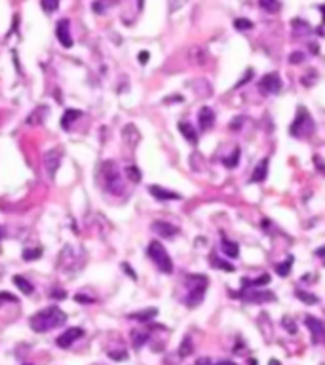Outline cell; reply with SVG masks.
I'll return each instance as SVG.
<instances>
[{
    "label": "cell",
    "mask_w": 325,
    "mask_h": 365,
    "mask_svg": "<svg viewBox=\"0 0 325 365\" xmlns=\"http://www.w3.org/2000/svg\"><path fill=\"white\" fill-rule=\"evenodd\" d=\"M48 112H50V108L46 107V105H44V107H36L33 112L27 116V124H31V126L40 124V122H44V118L48 116Z\"/></svg>",
    "instance_id": "cell-17"
},
{
    "label": "cell",
    "mask_w": 325,
    "mask_h": 365,
    "mask_svg": "<svg viewBox=\"0 0 325 365\" xmlns=\"http://www.w3.org/2000/svg\"><path fill=\"white\" fill-rule=\"evenodd\" d=\"M316 253H318V255H325V247H322V249H318Z\"/></svg>",
    "instance_id": "cell-40"
},
{
    "label": "cell",
    "mask_w": 325,
    "mask_h": 365,
    "mask_svg": "<svg viewBox=\"0 0 325 365\" xmlns=\"http://www.w3.org/2000/svg\"><path fill=\"white\" fill-rule=\"evenodd\" d=\"M69 29H71L69 19H61L55 25V36H57V40H59V44L63 48H71L73 46V38H71V31Z\"/></svg>",
    "instance_id": "cell-11"
},
{
    "label": "cell",
    "mask_w": 325,
    "mask_h": 365,
    "mask_svg": "<svg viewBox=\"0 0 325 365\" xmlns=\"http://www.w3.org/2000/svg\"><path fill=\"white\" fill-rule=\"evenodd\" d=\"M303 59H304V55L301 54V52H295V54H291V57H289V61H291L293 65L303 63Z\"/></svg>",
    "instance_id": "cell-32"
},
{
    "label": "cell",
    "mask_w": 325,
    "mask_h": 365,
    "mask_svg": "<svg viewBox=\"0 0 325 365\" xmlns=\"http://www.w3.org/2000/svg\"><path fill=\"white\" fill-rule=\"evenodd\" d=\"M244 116H238V118H234L232 122H230V129H240L242 128V124H244Z\"/></svg>",
    "instance_id": "cell-33"
},
{
    "label": "cell",
    "mask_w": 325,
    "mask_h": 365,
    "mask_svg": "<svg viewBox=\"0 0 325 365\" xmlns=\"http://www.w3.org/2000/svg\"><path fill=\"white\" fill-rule=\"evenodd\" d=\"M152 230L162 238H173V236H177V232H179V228H175L171 223H165V221H156V223H152Z\"/></svg>",
    "instance_id": "cell-13"
},
{
    "label": "cell",
    "mask_w": 325,
    "mask_h": 365,
    "mask_svg": "<svg viewBox=\"0 0 325 365\" xmlns=\"http://www.w3.org/2000/svg\"><path fill=\"white\" fill-rule=\"evenodd\" d=\"M304 323H306V327L310 329V333H312V341L316 344L325 341V323L322 320H318L314 316H306L304 318Z\"/></svg>",
    "instance_id": "cell-8"
},
{
    "label": "cell",
    "mask_w": 325,
    "mask_h": 365,
    "mask_svg": "<svg viewBox=\"0 0 325 365\" xmlns=\"http://www.w3.org/2000/svg\"><path fill=\"white\" fill-rule=\"evenodd\" d=\"M156 314H158L156 308H149V310H145V312H135V314H131L130 318L131 320H137V322H149V320H152Z\"/></svg>",
    "instance_id": "cell-21"
},
{
    "label": "cell",
    "mask_w": 325,
    "mask_h": 365,
    "mask_svg": "<svg viewBox=\"0 0 325 365\" xmlns=\"http://www.w3.org/2000/svg\"><path fill=\"white\" fill-rule=\"evenodd\" d=\"M147 255L151 257V261L158 267L160 272L163 274H171L173 272V263H171V257L169 253L165 251V247L158 242V240H152L149 247H147Z\"/></svg>",
    "instance_id": "cell-2"
},
{
    "label": "cell",
    "mask_w": 325,
    "mask_h": 365,
    "mask_svg": "<svg viewBox=\"0 0 325 365\" xmlns=\"http://www.w3.org/2000/svg\"><path fill=\"white\" fill-rule=\"evenodd\" d=\"M270 365H280V362L278 360H270Z\"/></svg>",
    "instance_id": "cell-41"
},
{
    "label": "cell",
    "mask_w": 325,
    "mask_h": 365,
    "mask_svg": "<svg viewBox=\"0 0 325 365\" xmlns=\"http://www.w3.org/2000/svg\"><path fill=\"white\" fill-rule=\"evenodd\" d=\"M103 2H105V0H103ZM108 2H116V0H108Z\"/></svg>",
    "instance_id": "cell-44"
},
{
    "label": "cell",
    "mask_w": 325,
    "mask_h": 365,
    "mask_svg": "<svg viewBox=\"0 0 325 365\" xmlns=\"http://www.w3.org/2000/svg\"><path fill=\"white\" fill-rule=\"evenodd\" d=\"M260 8H264L266 11H270V13H276V11L280 10L282 6H280V0H259Z\"/></svg>",
    "instance_id": "cell-24"
},
{
    "label": "cell",
    "mask_w": 325,
    "mask_h": 365,
    "mask_svg": "<svg viewBox=\"0 0 325 365\" xmlns=\"http://www.w3.org/2000/svg\"><path fill=\"white\" fill-rule=\"evenodd\" d=\"M80 110H75V108H69V110H65V114H63V118H61V128L63 129H71V126H73V122H75L76 118H80Z\"/></svg>",
    "instance_id": "cell-19"
},
{
    "label": "cell",
    "mask_w": 325,
    "mask_h": 365,
    "mask_svg": "<svg viewBox=\"0 0 325 365\" xmlns=\"http://www.w3.org/2000/svg\"><path fill=\"white\" fill-rule=\"evenodd\" d=\"M57 6H59V0H42V8L48 13H52V11L57 10Z\"/></svg>",
    "instance_id": "cell-30"
},
{
    "label": "cell",
    "mask_w": 325,
    "mask_h": 365,
    "mask_svg": "<svg viewBox=\"0 0 325 365\" xmlns=\"http://www.w3.org/2000/svg\"><path fill=\"white\" fill-rule=\"evenodd\" d=\"M209 364V360H198V364L196 365H207Z\"/></svg>",
    "instance_id": "cell-39"
},
{
    "label": "cell",
    "mask_w": 325,
    "mask_h": 365,
    "mask_svg": "<svg viewBox=\"0 0 325 365\" xmlns=\"http://www.w3.org/2000/svg\"><path fill=\"white\" fill-rule=\"evenodd\" d=\"M179 131L183 133V137L188 141V143L198 145V133H196L194 126H192L190 122H179Z\"/></svg>",
    "instance_id": "cell-15"
},
{
    "label": "cell",
    "mask_w": 325,
    "mask_h": 365,
    "mask_svg": "<svg viewBox=\"0 0 325 365\" xmlns=\"http://www.w3.org/2000/svg\"><path fill=\"white\" fill-rule=\"evenodd\" d=\"M101 168H103V177H105V188L108 192L116 194V196L124 192V182H122V177H120L116 164L112 160H107Z\"/></svg>",
    "instance_id": "cell-3"
},
{
    "label": "cell",
    "mask_w": 325,
    "mask_h": 365,
    "mask_svg": "<svg viewBox=\"0 0 325 365\" xmlns=\"http://www.w3.org/2000/svg\"><path fill=\"white\" fill-rule=\"evenodd\" d=\"M238 162H240V149L236 147L234 151L230 152V156H227V158L223 160V164H225L227 168H230V170H232V168H236V166H238Z\"/></svg>",
    "instance_id": "cell-23"
},
{
    "label": "cell",
    "mask_w": 325,
    "mask_h": 365,
    "mask_svg": "<svg viewBox=\"0 0 325 365\" xmlns=\"http://www.w3.org/2000/svg\"><path fill=\"white\" fill-rule=\"evenodd\" d=\"M4 236V228H2V226H0V238Z\"/></svg>",
    "instance_id": "cell-42"
},
{
    "label": "cell",
    "mask_w": 325,
    "mask_h": 365,
    "mask_svg": "<svg viewBox=\"0 0 325 365\" xmlns=\"http://www.w3.org/2000/svg\"><path fill=\"white\" fill-rule=\"evenodd\" d=\"M82 335H84V329H80V327H71V329H67L63 335H59L55 343H57V346H59V348H65V350H67V348H71V346H73V343H75V341H78Z\"/></svg>",
    "instance_id": "cell-9"
},
{
    "label": "cell",
    "mask_w": 325,
    "mask_h": 365,
    "mask_svg": "<svg viewBox=\"0 0 325 365\" xmlns=\"http://www.w3.org/2000/svg\"><path fill=\"white\" fill-rule=\"evenodd\" d=\"M126 175H128V179H130L131 182H141L143 175L137 166H128V168H126Z\"/></svg>",
    "instance_id": "cell-25"
},
{
    "label": "cell",
    "mask_w": 325,
    "mask_h": 365,
    "mask_svg": "<svg viewBox=\"0 0 325 365\" xmlns=\"http://www.w3.org/2000/svg\"><path fill=\"white\" fill-rule=\"evenodd\" d=\"M61 158H63V152L59 149H52V151L44 152V168H46V172L52 179L55 177V172L61 164Z\"/></svg>",
    "instance_id": "cell-6"
},
{
    "label": "cell",
    "mask_w": 325,
    "mask_h": 365,
    "mask_svg": "<svg viewBox=\"0 0 325 365\" xmlns=\"http://www.w3.org/2000/svg\"><path fill=\"white\" fill-rule=\"evenodd\" d=\"M234 25H236V29H238V31H249L251 27H253V23L247 21V19H236Z\"/></svg>",
    "instance_id": "cell-31"
},
{
    "label": "cell",
    "mask_w": 325,
    "mask_h": 365,
    "mask_svg": "<svg viewBox=\"0 0 325 365\" xmlns=\"http://www.w3.org/2000/svg\"><path fill=\"white\" fill-rule=\"evenodd\" d=\"M25 365H31V364H25Z\"/></svg>",
    "instance_id": "cell-45"
},
{
    "label": "cell",
    "mask_w": 325,
    "mask_h": 365,
    "mask_svg": "<svg viewBox=\"0 0 325 365\" xmlns=\"http://www.w3.org/2000/svg\"><path fill=\"white\" fill-rule=\"evenodd\" d=\"M289 131H291V135H295V137H306V135L314 133V120L306 112L304 107L299 108V112H297V116L293 120Z\"/></svg>",
    "instance_id": "cell-4"
},
{
    "label": "cell",
    "mask_w": 325,
    "mask_h": 365,
    "mask_svg": "<svg viewBox=\"0 0 325 365\" xmlns=\"http://www.w3.org/2000/svg\"><path fill=\"white\" fill-rule=\"evenodd\" d=\"M291 265H293V257L289 255V257L285 259V263H282V265H278V267H276V272H278L280 276H287V274H289V270H291Z\"/></svg>",
    "instance_id": "cell-28"
},
{
    "label": "cell",
    "mask_w": 325,
    "mask_h": 365,
    "mask_svg": "<svg viewBox=\"0 0 325 365\" xmlns=\"http://www.w3.org/2000/svg\"><path fill=\"white\" fill-rule=\"evenodd\" d=\"M149 192H151L156 200H162V202H167V200H181V194L165 190L163 186H158V184H151V186H149Z\"/></svg>",
    "instance_id": "cell-12"
},
{
    "label": "cell",
    "mask_w": 325,
    "mask_h": 365,
    "mask_svg": "<svg viewBox=\"0 0 325 365\" xmlns=\"http://www.w3.org/2000/svg\"><path fill=\"white\" fill-rule=\"evenodd\" d=\"M295 295H297V299L304 301L306 304H316V302H318V297H316V295H312V293H306V291H303V289H297V291H295Z\"/></svg>",
    "instance_id": "cell-26"
},
{
    "label": "cell",
    "mask_w": 325,
    "mask_h": 365,
    "mask_svg": "<svg viewBox=\"0 0 325 365\" xmlns=\"http://www.w3.org/2000/svg\"><path fill=\"white\" fill-rule=\"evenodd\" d=\"M2 301H10V302H17V297H13L10 293H0V304Z\"/></svg>",
    "instance_id": "cell-34"
},
{
    "label": "cell",
    "mask_w": 325,
    "mask_h": 365,
    "mask_svg": "<svg viewBox=\"0 0 325 365\" xmlns=\"http://www.w3.org/2000/svg\"><path fill=\"white\" fill-rule=\"evenodd\" d=\"M11 281L17 285V289L21 291L23 295H33L34 287H33V283H31L29 279H25L23 276H13V279H11Z\"/></svg>",
    "instance_id": "cell-18"
},
{
    "label": "cell",
    "mask_w": 325,
    "mask_h": 365,
    "mask_svg": "<svg viewBox=\"0 0 325 365\" xmlns=\"http://www.w3.org/2000/svg\"><path fill=\"white\" fill-rule=\"evenodd\" d=\"M266 175H268V160L264 158V160H260L259 164H257L255 172L251 175V182H262L266 179Z\"/></svg>",
    "instance_id": "cell-16"
},
{
    "label": "cell",
    "mask_w": 325,
    "mask_h": 365,
    "mask_svg": "<svg viewBox=\"0 0 325 365\" xmlns=\"http://www.w3.org/2000/svg\"><path fill=\"white\" fill-rule=\"evenodd\" d=\"M211 265L215 267V269H221V270H227V272H232L234 270V265H230V263H225L223 259H219L215 253H211Z\"/></svg>",
    "instance_id": "cell-22"
},
{
    "label": "cell",
    "mask_w": 325,
    "mask_h": 365,
    "mask_svg": "<svg viewBox=\"0 0 325 365\" xmlns=\"http://www.w3.org/2000/svg\"><path fill=\"white\" fill-rule=\"evenodd\" d=\"M122 269L126 270V272H128V276H130L131 279H137V276H135V272H133V270L130 269V267H128V265H126V263H124V265H122Z\"/></svg>",
    "instance_id": "cell-35"
},
{
    "label": "cell",
    "mask_w": 325,
    "mask_h": 365,
    "mask_svg": "<svg viewBox=\"0 0 325 365\" xmlns=\"http://www.w3.org/2000/svg\"><path fill=\"white\" fill-rule=\"evenodd\" d=\"M188 281H192V287L188 289L186 297V306H198L202 299L206 297V283L207 279L204 276H188Z\"/></svg>",
    "instance_id": "cell-5"
},
{
    "label": "cell",
    "mask_w": 325,
    "mask_h": 365,
    "mask_svg": "<svg viewBox=\"0 0 325 365\" xmlns=\"http://www.w3.org/2000/svg\"><path fill=\"white\" fill-rule=\"evenodd\" d=\"M242 299L247 302H266L274 301V293L270 291H262V289H244L242 291Z\"/></svg>",
    "instance_id": "cell-10"
},
{
    "label": "cell",
    "mask_w": 325,
    "mask_h": 365,
    "mask_svg": "<svg viewBox=\"0 0 325 365\" xmlns=\"http://www.w3.org/2000/svg\"><path fill=\"white\" fill-rule=\"evenodd\" d=\"M198 122H200V129H204V131L211 129L215 124V112L209 107H202L198 112Z\"/></svg>",
    "instance_id": "cell-14"
},
{
    "label": "cell",
    "mask_w": 325,
    "mask_h": 365,
    "mask_svg": "<svg viewBox=\"0 0 325 365\" xmlns=\"http://www.w3.org/2000/svg\"><path fill=\"white\" fill-rule=\"evenodd\" d=\"M67 322V314L59 306H48L44 310H38L34 316H31L29 325L31 329L36 333H44V331H50L57 325H63Z\"/></svg>",
    "instance_id": "cell-1"
},
{
    "label": "cell",
    "mask_w": 325,
    "mask_h": 365,
    "mask_svg": "<svg viewBox=\"0 0 325 365\" xmlns=\"http://www.w3.org/2000/svg\"><path fill=\"white\" fill-rule=\"evenodd\" d=\"M322 11H324V19H325V6H322Z\"/></svg>",
    "instance_id": "cell-43"
},
{
    "label": "cell",
    "mask_w": 325,
    "mask_h": 365,
    "mask_svg": "<svg viewBox=\"0 0 325 365\" xmlns=\"http://www.w3.org/2000/svg\"><path fill=\"white\" fill-rule=\"evenodd\" d=\"M131 341H133V346H135V348H141L143 344L149 341V333H139V331H133V333H131Z\"/></svg>",
    "instance_id": "cell-27"
},
{
    "label": "cell",
    "mask_w": 325,
    "mask_h": 365,
    "mask_svg": "<svg viewBox=\"0 0 325 365\" xmlns=\"http://www.w3.org/2000/svg\"><path fill=\"white\" fill-rule=\"evenodd\" d=\"M76 301H80V302H93V299H89V297H84V295H76Z\"/></svg>",
    "instance_id": "cell-38"
},
{
    "label": "cell",
    "mask_w": 325,
    "mask_h": 365,
    "mask_svg": "<svg viewBox=\"0 0 325 365\" xmlns=\"http://www.w3.org/2000/svg\"><path fill=\"white\" fill-rule=\"evenodd\" d=\"M223 251H225V255L230 259H236L240 255V246L238 244H234V242H228V240H225L223 242Z\"/></svg>",
    "instance_id": "cell-20"
},
{
    "label": "cell",
    "mask_w": 325,
    "mask_h": 365,
    "mask_svg": "<svg viewBox=\"0 0 325 365\" xmlns=\"http://www.w3.org/2000/svg\"><path fill=\"white\" fill-rule=\"evenodd\" d=\"M147 61H149V52H141V54H139V63L145 65Z\"/></svg>",
    "instance_id": "cell-37"
},
{
    "label": "cell",
    "mask_w": 325,
    "mask_h": 365,
    "mask_svg": "<svg viewBox=\"0 0 325 365\" xmlns=\"http://www.w3.org/2000/svg\"><path fill=\"white\" fill-rule=\"evenodd\" d=\"M259 90L262 93H280L282 91V78L276 73L264 75V78L259 82Z\"/></svg>",
    "instance_id": "cell-7"
},
{
    "label": "cell",
    "mask_w": 325,
    "mask_h": 365,
    "mask_svg": "<svg viewBox=\"0 0 325 365\" xmlns=\"http://www.w3.org/2000/svg\"><path fill=\"white\" fill-rule=\"evenodd\" d=\"M52 297H54V299H65L67 293L63 289H61V291H54V293H52Z\"/></svg>",
    "instance_id": "cell-36"
},
{
    "label": "cell",
    "mask_w": 325,
    "mask_h": 365,
    "mask_svg": "<svg viewBox=\"0 0 325 365\" xmlns=\"http://www.w3.org/2000/svg\"><path fill=\"white\" fill-rule=\"evenodd\" d=\"M42 255V249L40 247H36V249H25L23 251V259L25 261H36V259H40Z\"/></svg>",
    "instance_id": "cell-29"
}]
</instances>
